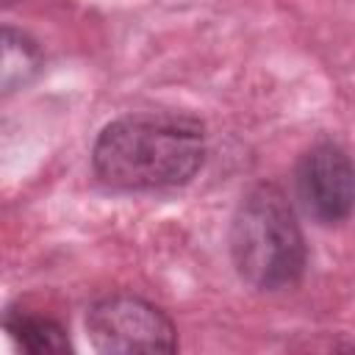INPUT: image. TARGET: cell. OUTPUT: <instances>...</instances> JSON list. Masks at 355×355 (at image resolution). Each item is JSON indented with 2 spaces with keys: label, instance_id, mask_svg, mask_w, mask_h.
<instances>
[{
  "label": "cell",
  "instance_id": "obj_1",
  "mask_svg": "<svg viewBox=\"0 0 355 355\" xmlns=\"http://www.w3.org/2000/svg\"><path fill=\"white\" fill-rule=\"evenodd\" d=\"M205 161L202 125L186 114H130L103 128L92 150L94 175L122 191L189 183Z\"/></svg>",
  "mask_w": 355,
  "mask_h": 355
},
{
  "label": "cell",
  "instance_id": "obj_2",
  "mask_svg": "<svg viewBox=\"0 0 355 355\" xmlns=\"http://www.w3.org/2000/svg\"><path fill=\"white\" fill-rule=\"evenodd\" d=\"M233 266L252 288L280 291L294 286L305 272V236L277 186L247 191L230 222Z\"/></svg>",
  "mask_w": 355,
  "mask_h": 355
},
{
  "label": "cell",
  "instance_id": "obj_3",
  "mask_svg": "<svg viewBox=\"0 0 355 355\" xmlns=\"http://www.w3.org/2000/svg\"><path fill=\"white\" fill-rule=\"evenodd\" d=\"M86 330L100 352H172L178 349L175 324L153 302L133 294L97 300L86 313Z\"/></svg>",
  "mask_w": 355,
  "mask_h": 355
},
{
  "label": "cell",
  "instance_id": "obj_4",
  "mask_svg": "<svg viewBox=\"0 0 355 355\" xmlns=\"http://www.w3.org/2000/svg\"><path fill=\"white\" fill-rule=\"evenodd\" d=\"M297 197L308 216L322 225H338L352 211V164L344 147L333 141L313 144L297 164Z\"/></svg>",
  "mask_w": 355,
  "mask_h": 355
},
{
  "label": "cell",
  "instance_id": "obj_5",
  "mask_svg": "<svg viewBox=\"0 0 355 355\" xmlns=\"http://www.w3.org/2000/svg\"><path fill=\"white\" fill-rule=\"evenodd\" d=\"M42 67V47L28 33L0 25V97L31 86Z\"/></svg>",
  "mask_w": 355,
  "mask_h": 355
},
{
  "label": "cell",
  "instance_id": "obj_6",
  "mask_svg": "<svg viewBox=\"0 0 355 355\" xmlns=\"http://www.w3.org/2000/svg\"><path fill=\"white\" fill-rule=\"evenodd\" d=\"M0 324L19 349H28V352H69L72 349L61 322L31 313L28 308H14V305L6 308V313L0 316Z\"/></svg>",
  "mask_w": 355,
  "mask_h": 355
},
{
  "label": "cell",
  "instance_id": "obj_7",
  "mask_svg": "<svg viewBox=\"0 0 355 355\" xmlns=\"http://www.w3.org/2000/svg\"><path fill=\"white\" fill-rule=\"evenodd\" d=\"M6 3H14V0H0V6H6Z\"/></svg>",
  "mask_w": 355,
  "mask_h": 355
}]
</instances>
